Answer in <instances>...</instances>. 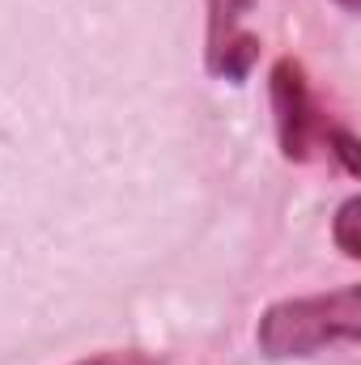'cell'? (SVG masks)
<instances>
[{
    "label": "cell",
    "mask_w": 361,
    "mask_h": 365,
    "mask_svg": "<svg viewBox=\"0 0 361 365\" xmlns=\"http://www.w3.org/2000/svg\"><path fill=\"white\" fill-rule=\"evenodd\" d=\"M260 349L268 357H310L327 344L361 336V289L345 284L336 293L289 297L264 310L260 319Z\"/></svg>",
    "instance_id": "obj_1"
},
{
    "label": "cell",
    "mask_w": 361,
    "mask_h": 365,
    "mask_svg": "<svg viewBox=\"0 0 361 365\" xmlns=\"http://www.w3.org/2000/svg\"><path fill=\"white\" fill-rule=\"evenodd\" d=\"M272 110H276V136L289 162H302L310 149V132H315V102L306 90V73L298 60H276L272 64Z\"/></svg>",
    "instance_id": "obj_2"
},
{
    "label": "cell",
    "mask_w": 361,
    "mask_h": 365,
    "mask_svg": "<svg viewBox=\"0 0 361 365\" xmlns=\"http://www.w3.org/2000/svg\"><path fill=\"white\" fill-rule=\"evenodd\" d=\"M255 60H260V38H255V34H230V38L221 43V51L208 60V68H213L217 77H225V81H243Z\"/></svg>",
    "instance_id": "obj_3"
},
{
    "label": "cell",
    "mask_w": 361,
    "mask_h": 365,
    "mask_svg": "<svg viewBox=\"0 0 361 365\" xmlns=\"http://www.w3.org/2000/svg\"><path fill=\"white\" fill-rule=\"evenodd\" d=\"M247 9H251V0H208V60L221 51V43L230 34H238V21Z\"/></svg>",
    "instance_id": "obj_4"
},
{
    "label": "cell",
    "mask_w": 361,
    "mask_h": 365,
    "mask_svg": "<svg viewBox=\"0 0 361 365\" xmlns=\"http://www.w3.org/2000/svg\"><path fill=\"white\" fill-rule=\"evenodd\" d=\"M336 247H340V255L345 259H357L361 255V200L357 195H349L345 204H340V212H336Z\"/></svg>",
    "instance_id": "obj_5"
},
{
    "label": "cell",
    "mask_w": 361,
    "mask_h": 365,
    "mask_svg": "<svg viewBox=\"0 0 361 365\" xmlns=\"http://www.w3.org/2000/svg\"><path fill=\"white\" fill-rule=\"evenodd\" d=\"M77 365H166L162 357H149V353H136V349H123V353H98V357H86Z\"/></svg>",
    "instance_id": "obj_6"
},
{
    "label": "cell",
    "mask_w": 361,
    "mask_h": 365,
    "mask_svg": "<svg viewBox=\"0 0 361 365\" xmlns=\"http://www.w3.org/2000/svg\"><path fill=\"white\" fill-rule=\"evenodd\" d=\"M332 145H336V158L345 162V170H349V175H361V158H357V140H353V132L336 128V132H332Z\"/></svg>",
    "instance_id": "obj_7"
},
{
    "label": "cell",
    "mask_w": 361,
    "mask_h": 365,
    "mask_svg": "<svg viewBox=\"0 0 361 365\" xmlns=\"http://www.w3.org/2000/svg\"><path fill=\"white\" fill-rule=\"evenodd\" d=\"M336 4H340V9H349V13H357V9H361V0H336Z\"/></svg>",
    "instance_id": "obj_8"
}]
</instances>
